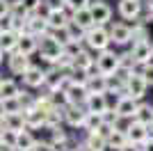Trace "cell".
<instances>
[{"label":"cell","mask_w":153,"mask_h":151,"mask_svg":"<svg viewBox=\"0 0 153 151\" xmlns=\"http://www.w3.org/2000/svg\"><path fill=\"white\" fill-rule=\"evenodd\" d=\"M110 37H112V44L128 46V44H133V28L126 23H114V25H110Z\"/></svg>","instance_id":"obj_9"},{"label":"cell","mask_w":153,"mask_h":151,"mask_svg":"<svg viewBox=\"0 0 153 151\" xmlns=\"http://www.w3.org/2000/svg\"><path fill=\"white\" fill-rule=\"evenodd\" d=\"M23 82H25V87H30V89L44 87V85H46V69H41V67H37V64H32L30 69L23 73Z\"/></svg>","instance_id":"obj_12"},{"label":"cell","mask_w":153,"mask_h":151,"mask_svg":"<svg viewBox=\"0 0 153 151\" xmlns=\"http://www.w3.org/2000/svg\"><path fill=\"white\" fill-rule=\"evenodd\" d=\"M103 124H108V126H119L121 124V114L117 112V108H108L105 112H103Z\"/></svg>","instance_id":"obj_37"},{"label":"cell","mask_w":153,"mask_h":151,"mask_svg":"<svg viewBox=\"0 0 153 151\" xmlns=\"http://www.w3.org/2000/svg\"><path fill=\"white\" fill-rule=\"evenodd\" d=\"M149 128H151V135H153V121H151V124H149Z\"/></svg>","instance_id":"obj_46"},{"label":"cell","mask_w":153,"mask_h":151,"mask_svg":"<svg viewBox=\"0 0 153 151\" xmlns=\"http://www.w3.org/2000/svg\"><path fill=\"white\" fill-rule=\"evenodd\" d=\"M96 67H98V71L103 76H112L121 67V55L114 53V50H110V48H105L101 53H96Z\"/></svg>","instance_id":"obj_3"},{"label":"cell","mask_w":153,"mask_h":151,"mask_svg":"<svg viewBox=\"0 0 153 151\" xmlns=\"http://www.w3.org/2000/svg\"><path fill=\"white\" fill-rule=\"evenodd\" d=\"M23 101L21 96H7L2 99V114H12V112H23Z\"/></svg>","instance_id":"obj_28"},{"label":"cell","mask_w":153,"mask_h":151,"mask_svg":"<svg viewBox=\"0 0 153 151\" xmlns=\"http://www.w3.org/2000/svg\"><path fill=\"white\" fill-rule=\"evenodd\" d=\"M91 12H94V19L98 25H108L110 19H112V7L105 5V2H101V0H91L89 2Z\"/></svg>","instance_id":"obj_17"},{"label":"cell","mask_w":153,"mask_h":151,"mask_svg":"<svg viewBox=\"0 0 153 151\" xmlns=\"http://www.w3.org/2000/svg\"><path fill=\"white\" fill-rule=\"evenodd\" d=\"M146 89H149V82L140 71H135V73L126 80V94L133 96V99H137V101H142L146 96Z\"/></svg>","instance_id":"obj_6"},{"label":"cell","mask_w":153,"mask_h":151,"mask_svg":"<svg viewBox=\"0 0 153 151\" xmlns=\"http://www.w3.org/2000/svg\"><path fill=\"white\" fill-rule=\"evenodd\" d=\"M7 67H9V71L16 76H23L27 69L32 67L30 62V55H25V53H19V50H14L12 55H7Z\"/></svg>","instance_id":"obj_10"},{"label":"cell","mask_w":153,"mask_h":151,"mask_svg":"<svg viewBox=\"0 0 153 151\" xmlns=\"http://www.w3.org/2000/svg\"><path fill=\"white\" fill-rule=\"evenodd\" d=\"M110 44H112V37H110V28H105V25L96 23L94 28H89L87 34H85V46L91 48L94 53H101V50L110 48Z\"/></svg>","instance_id":"obj_1"},{"label":"cell","mask_w":153,"mask_h":151,"mask_svg":"<svg viewBox=\"0 0 153 151\" xmlns=\"http://www.w3.org/2000/svg\"><path fill=\"white\" fill-rule=\"evenodd\" d=\"M130 53H133V57L137 60V64H149L153 57V44L151 41H133V46H130Z\"/></svg>","instance_id":"obj_13"},{"label":"cell","mask_w":153,"mask_h":151,"mask_svg":"<svg viewBox=\"0 0 153 151\" xmlns=\"http://www.w3.org/2000/svg\"><path fill=\"white\" fill-rule=\"evenodd\" d=\"M71 151H91V149L87 147V142H82V144H76V147H73Z\"/></svg>","instance_id":"obj_45"},{"label":"cell","mask_w":153,"mask_h":151,"mask_svg":"<svg viewBox=\"0 0 153 151\" xmlns=\"http://www.w3.org/2000/svg\"><path fill=\"white\" fill-rule=\"evenodd\" d=\"M0 94H2V99H7V96H21V87L14 80L7 78V80L0 82Z\"/></svg>","instance_id":"obj_33"},{"label":"cell","mask_w":153,"mask_h":151,"mask_svg":"<svg viewBox=\"0 0 153 151\" xmlns=\"http://www.w3.org/2000/svg\"><path fill=\"white\" fill-rule=\"evenodd\" d=\"M142 76L146 78V82H149V85H153V62L142 64Z\"/></svg>","instance_id":"obj_39"},{"label":"cell","mask_w":153,"mask_h":151,"mask_svg":"<svg viewBox=\"0 0 153 151\" xmlns=\"http://www.w3.org/2000/svg\"><path fill=\"white\" fill-rule=\"evenodd\" d=\"M144 14H146L149 21L153 19V0H144Z\"/></svg>","instance_id":"obj_40"},{"label":"cell","mask_w":153,"mask_h":151,"mask_svg":"<svg viewBox=\"0 0 153 151\" xmlns=\"http://www.w3.org/2000/svg\"><path fill=\"white\" fill-rule=\"evenodd\" d=\"M87 89H89V94H108V76L91 73L87 78Z\"/></svg>","instance_id":"obj_22"},{"label":"cell","mask_w":153,"mask_h":151,"mask_svg":"<svg viewBox=\"0 0 153 151\" xmlns=\"http://www.w3.org/2000/svg\"><path fill=\"white\" fill-rule=\"evenodd\" d=\"M23 2H25V5H27V9H30V12L34 14V12L39 9V5L44 2V0H23Z\"/></svg>","instance_id":"obj_41"},{"label":"cell","mask_w":153,"mask_h":151,"mask_svg":"<svg viewBox=\"0 0 153 151\" xmlns=\"http://www.w3.org/2000/svg\"><path fill=\"white\" fill-rule=\"evenodd\" d=\"M121 151H142V147H140V144H133V142H128Z\"/></svg>","instance_id":"obj_43"},{"label":"cell","mask_w":153,"mask_h":151,"mask_svg":"<svg viewBox=\"0 0 153 151\" xmlns=\"http://www.w3.org/2000/svg\"><path fill=\"white\" fill-rule=\"evenodd\" d=\"M19 39L21 34L16 30H2V34H0V48H2V57L12 55L14 50L19 48Z\"/></svg>","instance_id":"obj_14"},{"label":"cell","mask_w":153,"mask_h":151,"mask_svg":"<svg viewBox=\"0 0 153 151\" xmlns=\"http://www.w3.org/2000/svg\"><path fill=\"white\" fill-rule=\"evenodd\" d=\"M144 12V0H119V16L126 21L142 19Z\"/></svg>","instance_id":"obj_7"},{"label":"cell","mask_w":153,"mask_h":151,"mask_svg":"<svg viewBox=\"0 0 153 151\" xmlns=\"http://www.w3.org/2000/svg\"><path fill=\"white\" fill-rule=\"evenodd\" d=\"M89 110L80 103H69L64 108V124L71 126V128H82L85 126V119H87Z\"/></svg>","instance_id":"obj_4"},{"label":"cell","mask_w":153,"mask_h":151,"mask_svg":"<svg viewBox=\"0 0 153 151\" xmlns=\"http://www.w3.org/2000/svg\"><path fill=\"white\" fill-rule=\"evenodd\" d=\"M69 21H71V14L66 12V9H53L51 16H48L51 30H55V28H62V25H66Z\"/></svg>","instance_id":"obj_27"},{"label":"cell","mask_w":153,"mask_h":151,"mask_svg":"<svg viewBox=\"0 0 153 151\" xmlns=\"http://www.w3.org/2000/svg\"><path fill=\"white\" fill-rule=\"evenodd\" d=\"M27 32L37 34V37H44V34L51 32V23H48V19L39 16V14H30V19H27Z\"/></svg>","instance_id":"obj_15"},{"label":"cell","mask_w":153,"mask_h":151,"mask_svg":"<svg viewBox=\"0 0 153 151\" xmlns=\"http://www.w3.org/2000/svg\"><path fill=\"white\" fill-rule=\"evenodd\" d=\"M2 128H12V131H25L27 119H25V110L23 112H12V114H2Z\"/></svg>","instance_id":"obj_16"},{"label":"cell","mask_w":153,"mask_h":151,"mask_svg":"<svg viewBox=\"0 0 153 151\" xmlns=\"http://www.w3.org/2000/svg\"><path fill=\"white\" fill-rule=\"evenodd\" d=\"M66 7H69V12H76V9H82V7H89L91 0H64Z\"/></svg>","instance_id":"obj_38"},{"label":"cell","mask_w":153,"mask_h":151,"mask_svg":"<svg viewBox=\"0 0 153 151\" xmlns=\"http://www.w3.org/2000/svg\"><path fill=\"white\" fill-rule=\"evenodd\" d=\"M85 108L89 110V112H98L103 114L105 110L110 108L108 103V94H89L87 96V101H85Z\"/></svg>","instance_id":"obj_21"},{"label":"cell","mask_w":153,"mask_h":151,"mask_svg":"<svg viewBox=\"0 0 153 151\" xmlns=\"http://www.w3.org/2000/svg\"><path fill=\"white\" fill-rule=\"evenodd\" d=\"M71 19L76 21L80 28L85 30H89L96 25V19H94V12H91V7H82V9H76V12H71Z\"/></svg>","instance_id":"obj_20"},{"label":"cell","mask_w":153,"mask_h":151,"mask_svg":"<svg viewBox=\"0 0 153 151\" xmlns=\"http://www.w3.org/2000/svg\"><path fill=\"white\" fill-rule=\"evenodd\" d=\"M51 34L57 39L62 46H66L69 41H73V37H71V30H69V23L62 25V28H55V30H51Z\"/></svg>","instance_id":"obj_35"},{"label":"cell","mask_w":153,"mask_h":151,"mask_svg":"<svg viewBox=\"0 0 153 151\" xmlns=\"http://www.w3.org/2000/svg\"><path fill=\"white\" fill-rule=\"evenodd\" d=\"M48 96H51V103L55 108H66V105H69L66 89H48Z\"/></svg>","instance_id":"obj_31"},{"label":"cell","mask_w":153,"mask_h":151,"mask_svg":"<svg viewBox=\"0 0 153 151\" xmlns=\"http://www.w3.org/2000/svg\"><path fill=\"white\" fill-rule=\"evenodd\" d=\"M108 94H126V80L123 78H119L117 73L108 76Z\"/></svg>","instance_id":"obj_30"},{"label":"cell","mask_w":153,"mask_h":151,"mask_svg":"<svg viewBox=\"0 0 153 151\" xmlns=\"http://www.w3.org/2000/svg\"><path fill=\"white\" fill-rule=\"evenodd\" d=\"M51 131V142L55 144V149L57 151H71V149H66V140H69V135L59 128V126H53V128H48Z\"/></svg>","instance_id":"obj_25"},{"label":"cell","mask_w":153,"mask_h":151,"mask_svg":"<svg viewBox=\"0 0 153 151\" xmlns=\"http://www.w3.org/2000/svg\"><path fill=\"white\" fill-rule=\"evenodd\" d=\"M37 147V140H34V135H32L30 131H19V140H16V151H30Z\"/></svg>","instance_id":"obj_26"},{"label":"cell","mask_w":153,"mask_h":151,"mask_svg":"<svg viewBox=\"0 0 153 151\" xmlns=\"http://www.w3.org/2000/svg\"><path fill=\"white\" fill-rule=\"evenodd\" d=\"M46 2H48V5H51L53 9H69V7H66V2H64V0H46Z\"/></svg>","instance_id":"obj_42"},{"label":"cell","mask_w":153,"mask_h":151,"mask_svg":"<svg viewBox=\"0 0 153 151\" xmlns=\"http://www.w3.org/2000/svg\"><path fill=\"white\" fill-rule=\"evenodd\" d=\"M16 140H19V133H16V131H12V128H2V135H0V147L16 149Z\"/></svg>","instance_id":"obj_34"},{"label":"cell","mask_w":153,"mask_h":151,"mask_svg":"<svg viewBox=\"0 0 153 151\" xmlns=\"http://www.w3.org/2000/svg\"><path fill=\"white\" fill-rule=\"evenodd\" d=\"M66 96H69V103H80V105H85V101L89 96V89H87V85H82V82H71L69 87H66Z\"/></svg>","instance_id":"obj_18"},{"label":"cell","mask_w":153,"mask_h":151,"mask_svg":"<svg viewBox=\"0 0 153 151\" xmlns=\"http://www.w3.org/2000/svg\"><path fill=\"white\" fill-rule=\"evenodd\" d=\"M39 53H41V60H44V62L57 64L59 57H62V53H64V46L48 32L44 37H39Z\"/></svg>","instance_id":"obj_2"},{"label":"cell","mask_w":153,"mask_h":151,"mask_svg":"<svg viewBox=\"0 0 153 151\" xmlns=\"http://www.w3.org/2000/svg\"><path fill=\"white\" fill-rule=\"evenodd\" d=\"M126 144H128V133H126V128H119V126H117L114 131L108 135V149L121 151Z\"/></svg>","instance_id":"obj_23"},{"label":"cell","mask_w":153,"mask_h":151,"mask_svg":"<svg viewBox=\"0 0 153 151\" xmlns=\"http://www.w3.org/2000/svg\"><path fill=\"white\" fill-rule=\"evenodd\" d=\"M25 119H27V128H46V124H48V112L34 103V105L25 108Z\"/></svg>","instance_id":"obj_11"},{"label":"cell","mask_w":153,"mask_h":151,"mask_svg":"<svg viewBox=\"0 0 153 151\" xmlns=\"http://www.w3.org/2000/svg\"><path fill=\"white\" fill-rule=\"evenodd\" d=\"M135 119L144 121V124H151V121H153V108L149 105V103H140V108H137V114H135Z\"/></svg>","instance_id":"obj_36"},{"label":"cell","mask_w":153,"mask_h":151,"mask_svg":"<svg viewBox=\"0 0 153 151\" xmlns=\"http://www.w3.org/2000/svg\"><path fill=\"white\" fill-rule=\"evenodd\" d=\"M9 14H12L14 19H23V21H27L32 12L27 9V5L23 2V0H12V2H9Z\"/></svg>","instance_id":"obj_29"},{"label":"cell","mask_w":153,"mask_h":151,"mask_svg":"<svg viewBox=\"0 0 153 151\" xmlns=\"http://www.w3.org/2000/svg\"><path fill=\"white\" fill-rule=\"evenodd\" d=\"M103 126V114H98V112H89L87 114V119H85V131L87 133H94V131H98Z\"/></svg>","instance_id":"obj_32"},{"label":"cell","mask_w":153,"mask_h":151,"mask_svg":"<svg viewBox=\"0 0 153 151\" xmlns=\"http://www.w3.org/2000/svg\"><path fill=\"white\" fill-rule=\"evenodd\" d=\"M126 133H128V142L140 144V147L151 138V128H149V124H144V121H140V119H130V124L126 126Z\"/></svg>","instance_id":"obj_5"},{"label":"cell","mask_w":153,"mask_h":151,"mask_svg":"<svg viewBox=\"0 0 153 151\" xmlns=\"http://www.w3.org/2000/svg\"><path fill=\"white\" fill-rule=\"evenodd\" d=\"M85 142H87V147H89L91 151H105L108 149V138L98 131L87 133V140H85Z\"/></svg>","instance_id":"obj_24"},{"label":"cell","mask_w":153,"mask_h":151,"mask_svg":"<svg viewBox=\"0 0 153 151\" xmlns=\"http://www.w3.org/2000/svg\"><path fill=\"white\" fill-rule=\"evenodd\" d=\"M117 112L121 114V119H135V114H137V108H140V101L133 99V96L128 94H121L117 99Z\"/></svg>","instance_id":"obj_8"},{"label":"cell","mask_w":153,"mask_h":151,"mask_svg":"<svg viewBox=\"0 0 153 151\" xmlns=\"http://www.w3.org/2000/svg\"><path fill=\"white\" fill-rule=\"evenodd\" d=\"M142 151H153V135L144 142V144H142Z\"/></svg>","instance_id":"obj_44"},{"label":"cell","mask_w":153,"mask_h":151,"mask_svg":"<svg viewBox=\"0 0 153 151\" xmlns=\"http://www.w3.org/2000/svg\"><path fill=\"white\" fill-rule=\"evenodd\" d=\"M19 53H25V55H34L39 50V37L32 34V32H23L19 39Z\"/></svg>","instance_id":"obj_19"}]
</instances>
